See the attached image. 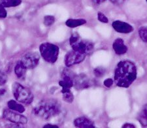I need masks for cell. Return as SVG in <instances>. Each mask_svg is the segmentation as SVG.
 Listing matches in <instances>:
<instances>
[{
    "label": "cell",
    "instance_id": "cell-5",
    "mask_svg": "<svg viewBox=\"0 0 147 128\" xmlns=\"http://www.w3.org/2000/svg\"><path fill=\"white\" fill-rule=\"evenodd\" d=\"M39 51L42 58L47 62L54 63L58 60L60 50L56 44L50 42H43L40 45Z\"/></svg>",
    "mask_w": 147,
    "mask_h": 128
},
{
    "label": "cell",
    "instance_id": "cell-25",
    "mask_svg": "<svg viewBox=\"0 0 147 128\" xmlns=\"http://www.w3.org/2000/svg\"><path fill=\"white\" fill-rule=\"evenodd\" d=\"M7 11L5 9V7H3V6L0 5V18H4L7 17Z\"/></svg>",
    "mask_w": 147,
    "mask_h": 128
},
{
    "label": "cell",
    "instance_id": "cell-27",
    "mask_svg": "<svg viewBox=\"0 0 147 128\" xmlns=\"http://www.w3.org/2000/svg\"><path fill=\"white\" fill-rule=\"evenodd\" d=\"M110 1L115 4H121L125 0H110Z\"/></svg>",
    "mask_w": 147,
    "mask_h": 128
},
{
    "label": "cell",
    "instance_id": "cell-11",
    "mask_svg": "<svg viewBox=\"0 0 147 128\" xmlns=\"http://www.w3.org/2000/svg\"><path fill=\"white\" fill-rule=\"evenodd\" d=\"M112 26L116 32L121 34H129L134 31V28L131 25L120 20H116L113 22Z\"/></svg>",
    "mask_w": 147,
    "mask_h": 128
},
{
    "label": "cell",
    "instance_id": "cell-15",
    "mask_svg": "<svg viewBox=\"0 0 147 128\" xmlns=\"http://www.w3.org/2000/svg\"><path fill=\"white\" fill-rule=\"evenodd\" d=\"M27 69L23 65L21 61H18L15 67V73L18 79H22L25 77Z\"/></svg>",
    "mask_w": 147,
    "mask_h": 128
},
{
    "label": "cell",
    "instance_id": "cell-14",
    "mask_svg": "<svg viewBox=\"0 0 147 128\" xmlns=\"http://www.w3.org/2000/svg\"><path fill=\"white\" fill-rule=\"evenodd\" d=\"M7 106L9 109L13 110L19 113H24L26 108L22 104L18 103L15 100H10L8 101Z\"/></svg>",
    "mask_w": 147,
    "mask_h": 128
},
{
    "label": "cell",
    "instance_id": "cell-23",
    "mask_svg": "<svg viewBox=\"0 0 147 128\" xmlns=\"http://www.w3.org/2000/svg\"><path fill=\"white\" fill-rule=\"evenodd\" d=\"M7 80V76L6 73L0 69V86H3L5 84Z\"/></svg>",
    "mask_w": 147,
    "mask_h": 128
},
{
    "label": "cell",
    "instance_id": "cell-4",
    "mask_svg": "<svg viewBox=\"0 0 147 128\" xmlns=\"http://www.w3.org/2000/svg\"><path fill=\"white\" fill-rule=\"evenodd\" d=\"M14 98L21 103L29 105L34 101V95L28 88L22 86L18 82H14L12 86Z\"/></svg>",
    "mask_w": 147,
    "mask_h": 128
},
{
    "label": "cell",
    "instance_id": "cell-1",
    "mask_svg": "<svg viewBox=\"0 0 147 128\" xmlns=\"http://www.w3.org/2000/svg\"><path fill=\"white\" fill-rule=\"evenodd\" d=\"M137 78V68L135 64L128 60L120 61L115 70L114 80L117 86L127 88Z\"/></svg>",
    "mask_w": 147,
    "mask_h": 128
},
{
    "label": "cell",
    "instance_id": "cell-18",
    "mask_svg": "<svg viewBox=\"0 0 147 128\" xmlns=\"http://www.w3.org/2000/svg\"><path fill=\"white\" fill-rule=\"evenodd\" d=\"M63 94V99L65 102H67L68 103H73V100H74V96L72 94V92L70 91L65 92L62 93Z\"/></svg>",
    "mask_w": 147,
    "mask_h": 128
},
{
    "label": "cell",
    "instance_id": "cell-22",
    "mask_svg": "<svg viewBox=\"0 0 147 128\" xmlns=\"http://www.w3.org/2000/svg\"><path fill=\"white\" fill-rule=\"evenodd\" d=\"M94 73L96 77H103L105 74V69L102 67H97L94 69Z\"/></svg>",
    "mask_w": 147,
    "mask_h": 128
},
{
    "label": "cell",
    "instance_id": "cell-19",
    "mask_svg": "<svg viewBox=\"0 0 147 128\" xmlns=\"http://www.w3.org/2000/svg\"><path fill=\"white\" fill-rule=\"evenodd\" d=\"M139 35L141 39L144 42H146L147 41V28L146 27L142 26L139 29Z\"/></svg>",
    "mask_w": 147,
    "mask_h": 128
},
{
    "label": "cell",
    "instance_id": "cell-21",
    "mask_svg": "<svg viewBox=\"0 0 147 128\" xmlns=\"http://www.w3.org/2000/svg\"><path fill=\"white\" fill-rule=\"evenodd\" d=\"M140 122L146 126V105L144 106L140 114Z\"/></svg>",
    "mask_w": 147,
    "mask_h": 128
},
{
    "label": "cell",
    "instance_id": "cell-2",
    "mask_svg": "<svg viewBox=\"0 0 147 128\" xmlns=\"http://www.w3.org/2000/svg\"><path fill=\"white\" fill-rule=\"evenodd\" d=\"M61 112L60 104L54 99L42 100L35 106L34 109L35 116L46 120L59 115Z\"/></svg>",
    "mask_w": 147,
    "mask_h": 128
},
{
    "label": "cell",
    "instance_id": "cell-31",
    "mask_svg": "<svg viewBox=\"0 0 147 128\" xmlns=\"http://www.w3.org/2000/svg\"><path fill=\"white\" fill-rule=\"evenodd\" d=\"M122 127H136V126L131 124H125Z\"/></svg>",
    "mask_w": 147,
    "mask_h": 128
},
{
    "label": "cell",
    "instance_id": "cell-20",
    "mask_svg": "<svg viewBox=\"0 0 147 128\" xmlns=\"http://www.w3.org/2000/svg\"><path fill=\"white\" fill-rule=\"evenodd\" d=\"M55 22V18L53 16L47 15L44 18V24L45 26H51Z\"/></svg>",
    "mask_w": 147,
    "mask_h": 128
},
{
    "label": "cell",
    "instance_id": "cell-9",
    "mask_svg": "<svg viewBox=\"0 0 147 128\" xmlns=\"http://www.w3.org/2000/svg\"><path fill=\"white\" fill-rule=\"evenodd\" d=\"M40 56L37 53H28L23 56L22 63L26 69H34L39 64Z\"/></svg>",
    "mask_w": 147,
    "mask_h": 128
},
{
    "label": "cell",
    "instance_id": "cell-7",
    "mask_svg": "<svg viewBox=\"0 0 147 128\" xmlns=\"http://www.w3.org/2000/svg\"><path fill=\"white\" fill-rule=\"evenodd\" d=\"M3 117L5 119L9 121L13 124H26L28 122V118L20 113H16V111L9 109H5L3 113Z\"/></svg>",
    "mask_w": 147,
    "mask_h": 128
},
{
    "label": "cell",
    "instance_id": "cell-8",
    "mask_svg": "<svg viewBox=\"0 0 147 128\" xmlns=\"http://www.w3.org/2000/svg\"><path fill=\"white\" fill-rule=\"evenodd\" d=\"M86 55L84 54L78 53L72 50L66 54L65 57V64L67 67H71L72 65L82 62L86 58Z\"/></svg>",
    "mask_w": 147,
    "mask_h": 128
},
{
    "label": "cell",
    "instance_id": "cell-10",
    "mask_svg": "<svg viewBox=\"0 0 147 128\" xmlns=\"http://www.w3.org/2000/svg\"><path fill=\"white\" fill-rule=\"evenodd\" d=\"M73 86L78 90L88 88L91 86V82L86 75L80 74L75 76Z\"/></svg>",
    "mask_w": 147,
    "mask_h": 128
},
{
    "label": "cell",
    "instance_id": "cell-17",
    "mask_svg": "<svg viewBox=\"0 0 147 128\" xmlns=\"http://www.w3.org/2000/svg\"><path fill=\"white\" fill-rule=\"evenodd\" d=\"M22 0H0V5L3 7H14L20 5Z\"/></svg>",
    "mask_w": 147,
    "mask_h": 128
},
{
    "label": "cell",
    "instance_id": "cell-24",
    "mask_svg": "<svg viewBox=\"0 0 147 128\" xmlns=\"http://www.w3.org/2000/svg\"><path fill=\"white\" fill-rule=\"evenodd\" d=\"M98 20L103 23H107L109 22L107 17L101 12H98Z\"/></svg>",
    "mask_w": 147,
    "mask_h": 128
},
{
    "label": "cell",
    "instance_id": "cell-26",
    "mask_svg": "<svg viewBox=\"0 0 147 128\" xmlns=\"http://www.w3.org/2000/svg\"><path fill=\"white\" fill-rule=\"evenodd\" d=\"M113 82H114V81L113 79H107L104 80L103 84H104V86H106L107 88H110L113 84Z\"/></svg>",
    "mask_w": 147,
    "mask_h": 128
},
{
    "label": "cell",
    "instance_id": "cell-6",
    "mask_svg": "<svg viewBox=\"0 0 147 128\" xmlns=\"http://www.w3.org/2000/svg\"><path fill=\"white\" fill-rule=\"evenodd\" d=\"M76 75L69 69H63L61 74V79L59 82V85L62 88L61 93L70 91L71 88L74 85V79Z\"/></svg>",
    "mask_w": 147,
    "mask_h": 128
},
{
    "label": "cell",
    "instance_id": "cell-13",
    "mask_svg": "<svg viewBox=\"0 0 147 128\" xmlns=\"http://www.w3.org/2000/svg\"><path fill=\"white\" fill-rule=\"evenodd\" d=\"M113 48L115 53L118 55H122L127 51V47L125 44L124 40L121 38H118L113 42Z\"/></svg>",
    "mask_w": 147,
    "mask_h": 128
},
{
    "label": "cell",
    "instance_id": "cell-12",
    "mask_svg": "<svg viewBox=\"0 0 147 128\" xmlns=\"http://www.w3.org/2000/svg\"><path fill=\"white\" fill-rule=\"evenodd\" d=\"M75 126L80 128H94L95 127L93 121L85 117L77 118L73 122Z\"/></svg>",
    "mask_w": 147,
    "mask_h": 128
},
{
    "label": "cell",
    "instance_id": "cell-28",
    "mask_svg": "<svg viewBox=\"0 0 147 128\" xmlns=\"http://www.w3.org/2000/svg\"><path fill=\"white\" fill-rule=\"evenodd\" d=\"M43 127H45V128H46V127H56V128H58V125H54V124H46V125H44Z\"/></svg>",
    "mask_w": 147,
    "mask_h": 128
},
{
    "label": "cell",
    "instance_id": "cell-16",
    "mask_svg": "<svg viewBox=\"0 0 147 128\" xmlns=\"http://www.w3.org/2000/svg\"><path fill=\"white\" fill-rule=\"evenodd\" d=\"M86 23V20L82 18L79 19H68L65 22V25L69 28H76L84 25Z\"/></svg>",
    "mask_w": 147,
    "mask_h": 128
},
{
    "label": "cell",
    "instance_id": "cell-29",
    "mask_svg": "<svg viewBox=\"0 0 147 128\" xmlns=\"http://www.w3.org/2000/svg\"><path fill=\"white\" fill-rule=\"evenodd\" d=\"M92 1H93L94 3L99 5V4H101L102 3H103L104 1H105V0H92Z\"/></svg>",
    "mask_w": 147,
    "mask_h": 128
},
{
    "label": "cell",
    "instance_id": "cell-3",
    "mask_svg": "<svg viewBox=\"0 0 147 128\" xmlns=\"http://www.w3.org/2000/svg\"><path fill=\"white\" fill-rule=\"evenodd\" d=\"M69 43L73 51L86 55L90 54L94 50V44L90 41L83 40L77 33L71 35L69 39Z\"/></svg>",
    "mask_w": 147,
    "mask_h": 128
},
{
    "label": "cell",
    "instance_id": "cell-30",
    "mask_svg": "<svg viewBox=\"0 0 147 128\" xmlns=\"http://www.w3.org/2000/svg\"><path fill=\"white\" fill-rule=\"evenodd\" d=\"M6 93V90L5 89H0V97L4 96Z\"/></svg>",
    "mask_w": 147,
    "mask_h": 128
}]
</instances>
